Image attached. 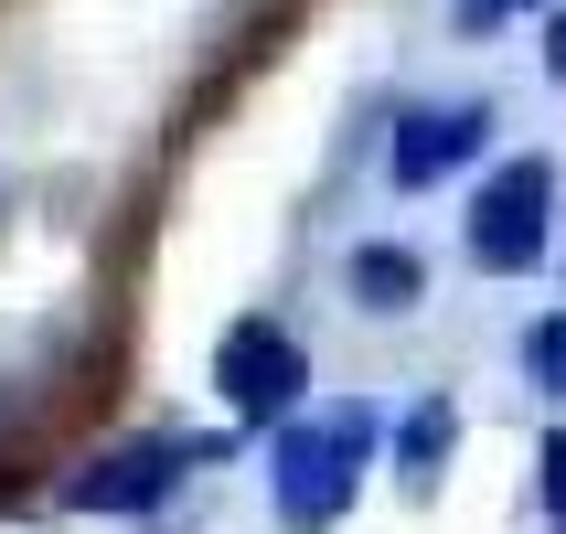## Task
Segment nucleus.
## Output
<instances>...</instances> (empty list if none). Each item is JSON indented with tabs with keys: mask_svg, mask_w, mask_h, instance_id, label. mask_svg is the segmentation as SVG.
<instances>
[{
	"mask_svg": "<svg viewBox=\"0 0 566 534\" xmlns=\"http://www.w3.org/2000/svg\"><path fill=\"white\" fill-rule=\"evenodd\" d=\"M375 471V407H311V417H279L268 439V513L289 534H332L353 513Z\"/></svg>",
	"mask_w": 566,
	"mask_h": 534,
	"instance_id": "1",
	"label": "nucleus"
},
{
	"mask_svg": "<svg viewBox=\"0 0 566 534\" xmlns=\"http://www.w3.org/2000/svg\"><path fill=\"white\" fill-rule=\"evenodd\" d=\"M460 247H471L481 279H524V268H545V247H556V160L545 150H513L481 171L471 214H460Z\"/></svg>",
	"mask_w": 566,
	"mask_h": 534,
	"instance_id": "2",
	"label": "nucleus"
},
{
	"mask_svg": "<svg viewBox=\"0 0 566 534\" xmlns=\"http://www.w3.org/2000/svg\"><path fill=\"white\" fill-rule=\"evenodd\" d=\"M214 396H224V417H247V428L300 417V407H311V353H300V332L268 321V311L224 321V343H214Z\"/></svg>",
	"mask_w": 566,
	"mask_h": 534,
	"instance_id": "3",
	"label": "nucleus"
},
{
	"mask_svg": "<svg viewBox=\"0 0 566 534\" xmlns=\"http://www.w3.org/2000/svg\"><path fill=\"white\" fill-rule=\"evenodd\" d=\"M192 460H203V439H171V428L107 439L86 471L64 481V513H150V503H171V481H182Z\"/></svg>",
	"mask_w": 566,
	"mask_h": 534,
	"instance_id": "4",
	"label": "nucleus"
},
{
	"mask_svg": "<svg viewBox=\"0 0 566 534\" xmlns=\"http://www.w3.org/2000/svg\"><path fill=\"white\" fill-rule=\"evenodd\" d=\"M492 96H460V107H407L396 118V139H385V182L396 192H439L449 171H471L481 150H492Z\"/></svg>",
	"mask_w": 566,
	"mask_h": 534,
	"instance_id": "5",
	"label": "nucleus"
},
{
	"mask_svg": "<svg viewBox=\"0 0 566 534\" xmlns=\"http://www.w3.org/2000/svg\"><path fill=\"white\" fill-rule=\"evenodd\" d=\"M343 289L364 321H407L417 300H428V256L407 247V235H364V247L343 256Z\"/></svg>",
	"mask_w": 566,
	"mask_h": 534,
	"instance_id": "6",
	"label": "nucleus"
},
{
	"mask_svg": "<svg viewBox=\"0 0 566 534\" xmlns=\"http://www.w3.org/2000/svg\"><path fill=\"white\" fill-rule=\"evenodd\" d=\"M449 439H460V417H449L439 396H428V407H417L407 428H396V460H407L417 481H439V460H449Z\"/></svg>",
	"mask_w": 566,
	"mask_h": 534,
	"instance_id": "7",
	"label": "nucleus"
},
{
	"mask_svg": "<svg viewBox=\"0 0 566 534\" xmlns=\"http://www.w3.org/2000/svg\"><path fill=\"white\" fill-rule=\"evenodd\" d=\"M524 385H535V396H556V407H566V311L524 321Z\"/></svg>",
	"mask_w": 566,
	"mask_h": 534,
	"instance_id": "8",
	"label": "nucleus"
},
{
	"mask_svg": "<svg viewBox=\"0 0 566 534\" xmlns=\"http://www.w3.org/2000/svg\"><path fill=\"white\" fill-rule=\"evenodd\" d=\"M524 11H545V0H449V22L471 32V43H481V32H503V22H524Z\"/></svg>",
	"mask_w": 566,
	"mask_h": 534,
	"instance_id": "9",
	"label": "nucleus"
},
{
	"mask_svg": "<svg viewBox=\"0 0 566 534\" xmlns=\"http://www.w3.org/2000/svg\"><path fill=\"white\" fill-rule=\"evenodd\" d=\"M535 492H545V524L566 534V428H556V439L535 449Z\"/></svg>",
	"mask_w": 566,
	"mask_h": 534,
	"instance_id": "10",
	"label": "nucleus"
},
{
	"mask_svg": "<svg viewBox=\"0 0 566 534\" xmlns=\"http://www.w3.org/2000/svg\"><path fill=\"white\" fill-rule=\"evenodd\" d=\"M545 75H556V86H566V0H556V11H545Z\"/></svg>",
	"mask_w": 566,
	"mask_h": 534,
	"instance_id": "11",
	"label": "nucleus"
}]
</instances>
